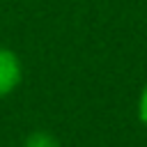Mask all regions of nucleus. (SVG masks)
<instances>
[{"label": "nucleus", "mask_w": 147, "mask_h": 147, "mask_svg": "<svg viewBox=\"0 0 147 147\" xmlns=\"http://www.w3.org/2000/svg\"><path fill=\"white\" fill-rule=\"evenodd\" d=\"M23 80V64L21 57L11 51L0 46V99L9 96Z\"/></svg>", "instance_id": "f257e3e1"}, {"label": "nucleus", "mask_w": 147, "mask_h": 147, "mask_svg": "<svg viewBox=\"0 0 147 147\" xmlns=\"http://www.w3.org/2000/svg\"><path fill=\"white\" fill-rule=\"evenodd\" d=\"M136 113H138V119L142 126H147V85L140 90L138 94V103H136Z\"/></svg>", "instance_id": "7ed1b4c3"}, {"label": "nucleus", "mask_w": 147, "mask_h": 147, "mask_svg": "<svg viewBox=\"0 0 147 147\" xmlns=\"http://www.w3.org/2000/svg\"><path fill=\"white\" fill-rule=\"evenodd\" d=\"M23 147H62V145H60V140H57L53 133H48V131H32V133L25 138Z\"/></svg>", "instance_id": "f03ea898"}]
</instances>
